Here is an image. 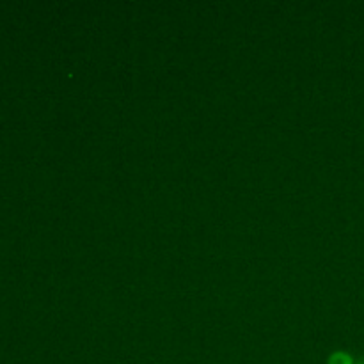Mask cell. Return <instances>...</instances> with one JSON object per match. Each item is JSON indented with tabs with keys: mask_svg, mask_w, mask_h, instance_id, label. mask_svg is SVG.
Segmentation results:
<instances>
[{
	"mask_svg": "<svg viewBox=\"0 0 364 364\" xmlns=\"http://www.w3.org/2000/svg\"><path fill=\"white\" fill-rule=\"evenodd\" d=\"M327 364H354V359L347 352H334V354H331Z\"/></svg>",
	"mask_w": 364,
	"mask_h": 364,
	"instance_id": "obj_1",
	"label": "cell"
}]
</instances>
